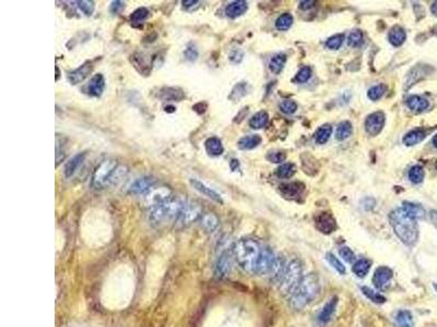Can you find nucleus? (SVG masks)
Masks as SVG:
<instances>
[{"instance_id":"45","label":"nucleus","mask_w":437,"mask_h":327,"mask_svg":"<svg viewBox=\"0 0 437 327\" xmlns=\"http://www.w3.org/2000/svg\"><path fill=\"white\" fill-rule=\"evenodd\" d=\"M339 254L340 257L348 263H354L355 258H357L354 252L349 247H341L339 249Z\"/></svg>"},{"instance_id":"17","label":"nucleus","mask_w":437,"mask_h":327,"mask_svg":"<svg viewBox=\"0 0 437 327\" xmlns=\"http://www.w3.org/2000/svg\"><path fill=\"white\" fill-rule=\"evenodd\" d=\"M105 89V79L103 74L98 73L95 74L92 79H91L90 83L88 85L89 94L95 96V97H100L103 94Z\"/></svg>"},{"instance_id":"39","label":"nucleus","mask_w":437,"mask_h":327,"mask_svg":"<svg viewBox=\"0 0 437 327\" xmlns=\"http://www.w3.org/2000/svg\"><path fill=\"white\" fill-rule=\"evenodd\" d=\"M295 172V166L293 164H283L277 170V175L279 176L280 178H290Z\"/></svg>"},{"instance_id":"44","label":"nucleus","mask_w":437,"mask_h":327,"mask_svg":"<svg viewBox=\"0 0 437 327\" xmlns=\"http://www.w3.org/2000/svg\"><path fill=\"white\" fill-rule=\"evenodd\" d=\"M343 40H344L343 34H337L334 36H331L329 40L326 42V46H327L329 49H338V48H340L341 45H342Z\"/></svg>"},{"instance_id":"38","label":"nucleus","mask_w":437,"mask_h":327,"mask_svg":"<svg viewBox=\"0 0 437 327\" xmlns=\"http://www.w3.org/2000/svg\"><path fill=\"white\" fill-rule=\"evenodd\" d=\"M386 91H387V86L385 84H378V85H375V86H373V88L369 89L367 95L372 100H377L386 93Z\"/></svg>"},{"instance_id":"30","label":"nucleus","mask_w":437,"mask_h":327,"mask_svg":"<svg viewBox=\"0 0 437 327\" xmlns=\"http://www.w3.org/2000/svg\"><path fill=\"white\" fill-rule=\"evenodd\" d=\"M361 290H362V292H363V295H364L365 297H366L367 299H369L372 302H374V304H385V302L387 301V300H386V298L384 297V296L382 295V293H379V292H377V291H375V290H373L372 288L363 286V287L361 288Z\"/></svg>"},{"instance_id":"28","label":"nucleus","mask_w":437,"mask_h":327,"mask_svg":"<svg viewBox=\"0 0 437 327\" xmlns=\"http://www.w3.org/2000/svg\"><path fill=\"white\" fill-rule=\"evenodd\" d=\"M395 321L398 327H414L413 316L411 314V312L408 310L398 311L395 317Z\"/></svg>"},{"instance_id":"18","label":"nucleus","mask_w":437,"mask_h":327,"mask_svg":"<svg viewBox=\"0 0 437 327\" xmlns=\"http://www.w3.org/2000/svg\"><path fill=\"white\" fill-rule=\"evenodd\" d=\"M248 4L244 0H237V1H233L228 4V7L225 8V14L229 18L235 19L239 16H242L247 11Z\"/></svg>"},{"instance_id":"7","label":"nucleus","mask_w":437,"mask_h":327,"mask_svg":"<svg viewBox=\"0 0 437 327\" xmlns=\"http://www.w3.org/2000/svg\"><path fill=\"white\" fill-rule=\"evenodd\" d=\"M393 277V273L390 267L388 266H379L374 272L372 282L374 283L377 289L385 290L386 288L390 285V281Z\"/></svg>"},{"instance_id":"10","label":"nucleus","mask_w":437,"mask_h":327,"mask_svg":"<svg viewBox=\"0 0 437 327\" xmlns=\"http://www.w3.org/2000/svg\"><path fill=\"white\" fill-rule=\"evenodd\" d=\"M384 124H385V115L382 112H376L367 117L365 121V129L371 136H377L382 131Z\"/></svg>"},{"instance_id":"32","label":"nucleus","mask_w":437,"mask_h":327,"mask_svg":"<svg viewBox=\"0 0 437 327\" xmlns=\"http://www.w3.org/2000/svg\"><path fill=\"white\" fill-rule=\"evenodd\" d=\"M268 120L269 116L266 112H259L252 117L251 121H249V126L253 129H261L267 126Z\"/></svg>"},{"instance_id":"46","label":"nucleus","mask_w":437,"mask_h":327,"mask_svg":"<svg viewBox=\"0 0 437 327\" xmlns=\"http://www.w3.org/2000/svg\"><path fill=\"white\" fill-rule=\"evenodd\" d=\"M204 225H205V227L208 229V230H214L215 228H217V226H218V219H217V217H215L214 215H212V214H208V215H206L205 217H204Z\"/></svg>"},{"instance_id":"4","label":"nucleus","mask_w":437,"mask_h":327,"mask_svg":"<svg viewBox=\"0 0 437 327\" xmlns=\"http://www.w3.org/2000/svg\"><path fill=\"white\" fill-rule=\"evenodd\" d=\"M303 278V266L299 259L286 264L285 271L279 281V290L283 296H291Z\"/></svg>"},{"instance_id":"31","label":"nucleus","mask_w":437,"mask_h":327,"mask_svg":"<svg viewBox=\"0 0 437 327\" xmlns=\"http://www.w3.org/2000/svg\"><path fill=\"white\" fill-rule=\"evenodd\" d=\"M333 133V128L330 124H324V126L317 129L315 133V141L318 144H324L329 140V138Z\"/></svg>"},{"instance_id":"23","label":"nucleus","mask_w":437,"mask_h":327,"mask_svg":"<svg viewBox=\"0 0 437 327\" xmlns=\"http://www.w3.org/2000/svg\"><path fill=\"white\" fill-rule=\"evenodd\" d=\"M402 205H403L402 209L405 210L408 213V215H410L412 218H414L415 220L425 218V214H426L425 210L422 208L421 205L411 203V202H403Z\"/></svg>"},{"instance_id":"55","label":"nucleus","mask_w":437,"mask_h":327,"mask_svg":"<svg viewBox=\"0 0 437 327\" xmlns=\"http://www.w3.org/2000/svg\"><path fill=\"white\" fill-rule=\"evenodd\" d=\"M433 144H434V146L437 148V134L433 138Z\"/></svg>"},{"instance_id":"21","label":"nucleus","mask_w":437,"mask_h":327,"mask_svg":"<svg viewBox=\"0 0 437 327\" xmlns=\"http://www.w3.org/2000/svg\"><path fill=\"white\" fill-rule=\"evenodd\" d=\"M407 105L411 110H413V112L421 113V112H423V110L427 109L430 104H429V100H427L426 98L421 97V96H419V95H413V96H410V97L407 99Z\"/></svg>"},{"instance_id":"42","label":"nucleus","mask_w":437,"mask_h":327,"mask_svg":"<svg viewBox=\"0 0 437 327\" xmlns=\"http://www.w3.org/2000/svg\"><path fill=\"white\" fill-rule=\"evenodd\" d=\"M78 3V8L81 10V12L84 13L85 16H91L94 12V2L91 0H80Z\"/></svg>"},{"instance_id":"11","label":"nucleus","mask_w":437,"mask_h":327,"mask_svg":"<svg viewBox=\"0 0 437 327\" xmlns=\"http://www.w3.org/2000/svg\"><path fill=\"white\" fill-rule=\"evenodd\" d=\"M316 228L319 230L321 234H330L337 229V223H335L334 217L329 213H321L316 217Z\"/></svg>"},{"instance_id":"34","label":"nucleus","mask_w":437,"mask_h":327,"mask_svg":"<svg viewBox=\"0 0 437 327\" xmlns=\"http://www.w3.org/2000/svg\"><path fill=\"white\" fill-rule=\"evenodd\" d=\"M351 133H352V124L349 121H343L341 122L337 128L335 138H337V140L339 141H343L351 136Z\"/></svg>"},{"instance_id":"1","label":"nucleus","mask_w":437,"mask_h":327,"mask_svg":"<svg viewBox=\"0 0 437 327\" xmlns=\"http://www.w3.org/2000/svg\"><path fill=\"white\" fill-rule=\"evenodd\" d=\"M389 222H390L393 232L401 241L407 245H414L419 239V227L414 218L408 215L407 211L401 209L393 210L389 214Z\"/></svg>"},{"instance_id":"9","label":"nucleus","mask_w":437,"mask_h":327,"mask_svg":"<svg viewBox=\"0 0 437 327\" xmlns=\"http://www.w3.org/2000/svg\"><path fill=\"white\" fill-rule=\"evenodd\" d=\"M172 191L166 187H160L152 189L147 196V204L149 208H154L156 205L164 203L167 200L172 199Z\"/></svg>"},{"instance_id":"14","label":"nucleus","mask_w":437,"mask_h":327,"mask_svg":"<svg viewBox=\"0 0 437 327\" xmlns=\"http://www.w3.org/2000/svg\"><path fill=\"white\" fill-rule=\"evenodd\" d=\"M190 185L195 190L198 191L199 193L204 194L205 196H206V198L213 200L214 202H218V203H223L222 199H221V195L218 193V192H215L213 189H211L210 187L205 185L203 181L193 178V179H190Z\"/></svg>"},{"instance_id":"52","label":"nucleus","mask_w":437,"mask_h":327,"mask_svg":"<svg viewBox=\"0 0 437 327\" xmlns=\"http://www.w3.org/2000/svg\"><path fill=\"white\" fill-rule=\"evenodd\" d=\"M315 1L314 0H309V1H301L300 2V8L303 9V10H307V9H310L315 6Z\"/></svg>"},{"instance_id":"37","label":"nucleus","mask_w":437,"mask_h":327,"mask_svg":"<svg viewBox=\"0 0 437 327\" xmlns=\"http://www.w3.org/2000/svg\"><path fill=\"white\" fill-rule=\"evenodd\" d=\"M326 258H327V261L329 262L330 265L333 266L335 269V271H337L340 274V275H345V273H347V269H345V267L343 266V264L341 263L340 259L338 257H334V254L327 253V256H326Z\"/></svg>"},{"instance_id":"50","label":"nucleus","mask_w":437,"mask_h":327,"mask_svg":"<svg viewBox=\"0 0 437 327\" xmlns=\"http://www.w3.org/2000/svg\"><path fill=\"white\" fill-rule=\"evenodd\" d=\"M124 8H125V2L118 1V0H116V1H113L112 3H110L109 11L113 14H118L124 10Z\"/></svg>"},{"instance_id":"20","label":"nucleus","mask_w":437,"mask_h":327,"mask_svg":"<svg viewBox=\"0 0 437 327\" xmlns=\"http://www.w3.org/2000/svg\"><path fill=\"white\" fill-rule=\"evenodd\" d=\"M184 97H185L184 91L177 88H165L161 90L160 92V98H162L163 100H166V102H172V100L180 102V100H181Z\"/></svg>"},{"instance_id":"33","label":"nucleus","mask_w":437,"mask_h":327,"mask_svg":"<svg viewBox=\"0 0 437 327\" xmlns=\"http://www.w3.org/2000/svg\"><path fill=\"white\" fill-rule=\"evenodd\" d=\"M286 62V56L284 54H279L276 55L273 58L270 60V64H269V68L273 72V73H280L282 71L283 67H284Z\"/></svg>"},{"instance_id":"6","label":"nucleus","mask_w":437,"mask_h":327,"mask_svg":"<svg viewBox=\"0 0 437 327\" xmlns=\"http://www.w3.org/2000/svg\"><path fill=\"white\" fill-rule=\"evenodd\" d=\"M200 208L197 204L193 203V202L188 201H182L180 210L177 215V220L181 224H187L195 220L200 215Z\"/></svg>"},{"instance_id":"57","label":"nucleus","mask_w":437,"mask_h":327,"mask_svg":"<svg viewBox=\"0 0 437 327\" xmlns=\"http://www.w3.org/2000/svg\"><path fill=\"white\" fill-rule=\"evenodd\" d=\"M436 169H437V162H436Z\"/></svg>"},{"instance_id":"53","label":"nucleus","mask_w":437,"mask_h":327,"mask_svg":"<svg viewBox=\"0 0 437 327\" xmlns=\"http://www.w3.org/2000/svg\"><path fill=\"white\" fill-rule=\"evenodd\" d=\"M430 218H431V222L433 223V225L437 228V210H431Z\"/></svg>"},{"instance_id":"15","label":"nucleus","mask_w":437,"mask_h":327,"mask_svg":"<svg viewBox=\"0 0 437 327\" xmlns=\"http://www.w3.org/2000/svg\"><path fill=\"white\" fill-rule=\"evenodd\" d=\"M85 160V153H79L77 154L76 156H74L73 158L66 163L65 168H64V174L66 178H71L73 177L77 170L79 169L80 166L82 165L83 162Z\"/></svg>"},{"instance_id":"54","label":"nucleus","mask_w":437,"mask_h":327,"mask_svg":"<svg viewBox=\"0 0 437 327\" xmlns=\"http://www.w3.org/2000/svg\"><path fill=\"white\" fill-rule=\"evenodd\" d=\"M431 10H432V12H433V14H435V16L437 17V1L433 2V4H432Z\"/></svg>"},{"instance_id":"47","label":"nucleus","mask_w":437,"mask_h":327,"mask_svg":"<svg viewBox=\"0 0 437 327\" xmlns=\"http://www.w3.org/2000/svg\"><path fill=\"white\" fill-rule=\"evenodd\" d=\"M184 56L187 60L189 61H195L198 58V49L195 47V45L190 44L186 47V49L184 51Z\"/></svg>"},{"instance_id":"19","label":"nucleus","mask_w":437,"mask_h":327,"mask_svg":"<svg viewBox=\"0 0 437 327\" xmlns=\"http://www.w3.org/2000/svg\"><path fill=\"white\" fill-rule=\"evenodd\" d=\"M304 190V186L300 182H292V184H284L280 186V192L287 199H295L300 196L302 191Z\"/></svg>"},{"instance_id":"13","label":"nucleus","mask_w":437,"mask_h":327,"mask_svg":"<svg viewBox=\"0 0 437 327\" xmlns=\"http://www.w3.org/2000/svg\"><path fill=\"white\" fill-rule=\"evenodd\" d=\"M93 66L91 65V62H85L81 67H79L78 69H75L73 71L69 72L68 74V80L71 84L77 85L83 82L86 78H88L89 74L92 72Z\"/></svg>"},{"instance_id":"40","label":"nucleus","mask_w":437,"mask_h":327,"mask_svg":"<svg viewBox=\"0 0 437 327\" xmlns=\"http://www.w3.org/2000/svg\"><path fill=\"white\" fill-rule=\"evenodd\" d=\"M149 16V10L147 8H139L134 10L130 16V21L132 23H142Z\"/></svg>"},{"instance_id":"8","label":"nucleus","mask_w":437,"mask_h":327,"mask_svg":"<svg viewBox=\"0 0 437 327\" xmlns=\"http://www.w3.org/2000/svg\"><path fill=\"white\" fill-rule=\"evenodd\" d=\"M276 258L277 257L275 256V253L272 252L271 249L269 248L262 249L261 256L259 257L258 261L256 274H258V275H269L271 272L273 264L276 262Z\"/></svg>"},{"instance_id":"5","label":"nucleus","mask_w":437,"mask_h":327,"mask_svg":"<svg viewBox=\"0 0 437 327\" xmlns=\"http://www.w3.org/2000/svg\"><path fill=\"white\" fill-rule=\"evenodd\" d=\"M118 167V164L115 160H105L100 164L99 167L95 169L91 185L94 189H102L113 184V178Z\"/></svg>"},{"instance_id":"2","label":"nucleus","mask_w":437,"mask_h":327,"mask_svg":"<svg viewBox=\"0 0 437 327\" xmlns=\"http://www.w3.org/2000/svg\"><path fill=\"white\" fill-rule=\"evenodd\" d=\"M319 278L315 273H309L303 276L299 286L290 296V305L292 309L300 311L309 304L319 293Z\"/></svg>"},{"instance_id":"36","label":"nucleus","mask_w":437,"mask_h":327,"mask_svg":"<svg viewBox=\"0 0 437 327\" xmlns=\"http://www.w3.org/2000/svg\"><path fill=\"white\" fill-rule=\"evenodd\" d=\"M424 178V169L421 166L416 165L411 167V169L409 170V179L413 184H420V182L423 181Z\"/></svg>"},{"instance_id":"35","label":"nucleus","mask_w":437,"mask_h":327,"mask_svg":"<svg viewBox=\"0 0 437 327\" xmlns=\"http://www.w3.org/2000/svg\"><path fill=\"white\" fill-rule=\"evenodd\" d=\"M292 23H293V17L291 16L290 13H284V14H282V16H280L279 18L277 19L276 26H277L278 30L286 31V30H289V28L291 27Z\"/></svg>"},{"instance_id":"16","label":"nucleus","mask_w":437,"mask_h":327,"mask_svg":"<svg viewBox=\"0 0 437 327\" xmlns=\"http://www.w3.org/2000/svg\"><path fill=\"white\" fill-rule=\"evenodd\" d=\"M337 304H338V297H333L331 299L326 302V304L324 305L323 309H321L318 315V320L321 323H327V322L331 320V317H333L334 313L335 312V309H337Z\"/></svg>"},{"instance_id":"3","label":"nucleus","mask_w":437,"mask_h":327,"mask_svg":"<svg viewBox=\"0 0 437 327\" xmlns=\"http://www.w3.org/2000/svg\"><path fill=\"white\" fill-rule=\"evenodd\" d=\"M261 251L260 245L253 239H242L235 247V256L238 264L248 273H256Z\"/></svg>"},{"instance_id":"12","label":"nucleus","mask_w":437,"mask_h":327,"mask_svg":"<svg viewBox=\"0 0 437 327\" xmlns=\"http://www.w3.org/2000/svg\"><path fill=\"white\" fill-rule=\"evenodd\" d=\"M155 184V179L152 177H141L134 180L129 187V192L132 194H142L150 191Z\"/></svg>"},{"instance_id":"56","label":"nucleus","mask_w":437,"mask_h":327,"mask_svg":"<svg viewBox=\"0 0 437 327\" xmlns=\"http://www.w3.org/2000/svg\"><path fill=\"white\" fill-rule=\"evenodd\" d=\"M433 287H434V289H435L436 292H437V282H434V283H433Z\"/></svg>"},{"instance_id":"48","label":"nucleus","mask_w":437,"mask_h":327,"mask_svg":"<svg viewBox=\"0 0 437 327\" xmlns=\"http://www.w3.org/2000/svg\"><path fill=\"white\" fill-rule=\"evenodd\" d=\"M311 75V70L308 67H304L302 68L296 74V81L300 82V83H305L306 81H308V79L310 78Z\"/></svg>"},{"instance_id":"43","label":"nucleus","mask_w":437,"mask_h":327,"mask_svg":"<svg viewBox=\"0 0 437 327\" xmlns=\"http://www.w3.org/2000/svg\"><path fill=\"white\" fill-rule=\"evenodd\" d=\"M280 110L282 113L284 114H293L296 112L297 109V104L294 102V100L291 99H286V100H282V102L279 104Z\"/></svg>"},{"instance_id":"27","label":"nucleus","mask_w":437,"mask_h":327,"mask_svg":"<svg viewBox=\"0 0 437 327\" xmlns=\"http://www.w3.org/2000/svg\"><path fill=\"white\" fill-rule=\"evenodd\" d=\"M286 267V263L284 261V258L281 257H277L276 262L273 264V266L271 268V272L269 274V276L271 277L272 281H280L281 277L283 275V273L285 271Z\"/></svg>"},{"instance_id":"24","label":"nucleus","mask_w":437,"mask_h":327,"mask_svg":"<svg viewBox=\"0 0 437 327\" xmlns=\"http://www.w3.org/2000/svg\"><path fill=\"white\" fill-rule=\"evenodd\" d=\"M406 32L400 26H393L388 34V40L395 47L401 46L406 41Z\"/></svg>"},{"instance_id":"26","label":"nucleus","mask_w":437,"mask_h":327,"mask_svg":"<svg viewBox=\"0 0 437 327\" xmlns=\"http://www.w3.org/2000/svg\"><path fill=\"white\" fill-rule=\"evenodd\" d=\"M205 146H206V152H208L210 155H212V156H219L224 151L222 142H221L219 138H215V137L209 138L208 140L206 141Z\"/></svg>"},{"instance_id":"25","label":"nucleus","mask_w":437,"mask_h":327,"mask_svg":"<svg viewBox=\"0 0 437 327\" xmlns=\"http://www.w3.org/2000/svg\"><path fill=\"white\" fill-rule=\"evenodd\" d=\"M425 137H426V133L424 130H422V129L412 130V131L407 133L405 138H403V143H405L408 146L415 145V144L423 141Z\"/></svg>"},{"instance_id":"51","label":"nucleus","mask_w":437,"mask_h":327,"mask_svg":"<svg viewBox=\"0 0 437 327\" xmlns=\"http://www.w3.org/2000/svg\"><path fill=\"white\" fill-rule=\"evenodd\" d=\"M200 6V1L197 0H185L182 1V7H185L187 10H195Z\"/></svg>"},{"instance_id":"49","label":"nucleus","mask_w":437,"mask_h":327,"mask_svg":"<svg viewBox=\"0 0 437 327\" xmlns=\"http://www.w3.org/2000/svg\"><path fill=\"white\" fill-rule=\"evenodd\" d=\"M267 158L272 163H282L285 160V154L281 152H273L269 153Z\"/></svg>"},{"instance_id":"22","label":"nucleus","mask_w":437,"mask_h":327,"mask_svg":"<svg viewBox=\"0 0 437 327\" xmlns=\"http://www.w3.org/2000/svg\"><path fill=\"white\" fill-rule=\"evenodd\" d=\"M371 266H372V262L369 261V259H367V258L358 259V261H355L353 263L352 272L354 273V275L357 277L364 278L368 274L369 269H371Z\"/></svg>"},{"instance_id":"41","label":"nucleus","mask_w":437,"mask_h":327,"mask_svg":"<svg viewBox=\"0 0 437 327\" xmlns=\"http://www.w3.org/2000/svg\"><path fill=\"white\" fill-rule=\"evenodd\" d=\"M363 43V33L360 30H354L350 33L348 38V44L349 46L358 47Z\"/></svg>"},{"instance_id":"29","label":"nucleus","mask_w":437,"mask_h":327,"mask_svg":"<svg viewBox=\"0 0 437 327\" xmlns=\"http://www.w3.org/2000/svg\"><path fill=\"white\" fill-rule=\"evenodd\" d=\"M261 142V138L257 136V134H253V136H247L242 138L241 140L238 141V147L241 150H253L256 146H258L259 144Z\"/></svg>"}]
</instances>
